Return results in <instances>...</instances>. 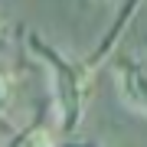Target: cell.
Segmentation results:
<instances>
[{"instance_id":"obj_1","label":"cell","mask_w":147,"mask_h":147,"mask_svg":"<svg viewBox=\"0 0 147 147\" xmlns=\"http://www.w3.org/2000/svg\"><path fill=\"white\" fill-rule=\"evenodd\" d=\"M141 0H127L121 7L118 20L111 23V30L105 33L98 49H92L85 59H69L65 53H59L53 42H46L39 33H30L26 36V49L42 62V69L49 72V85H53V118H56V127L59 134L69 137L82 127V118H85V108H88V98H92V82H95V72L101 69V62L111 56L118 36L127 30L131 16L137 13Z\"/></svg>"},{"instance_id":"obj_2","label":"cell","mask_w":147,"mask_h":147,"mask_svg":"<svg viewBox=\"0 0 147 147\" xmlns=\"http://www.w3.org/2000/svg\"><path fill=\"white\" fill-rule=\"evenodd\" d=\"M115 85L118 98L124 101L134 115L147 118V59H118L115 62Z\"/></svg>"},{"instance_id":"obj_3","label":"cell","mask_w":147,"mask_h":147,"mask_svg":"<svg viewBox=\"0 0 147 147\" xmlns=\"http://www.w3.org/2000/svg\"><path fill=\"white\" fill-rule=\"evenodd\" d=\"M13 101H16V75H13V69L0 65V124H7Z\"/></svg>"},{"instance_id":"obj_4","label":"cell","mask_w":147,"mask_h":147,"mask_svg":"<svg viewBox=\"0 0 147 147\" xmlns=\"http://www.w3.org/2000/svg\"><path fill=\"white\" fill-rule=\"evenodd\" d=\"M10 42H13V23L7 13H0V59L10 53Z\"/></svg>"}]
</instances>
